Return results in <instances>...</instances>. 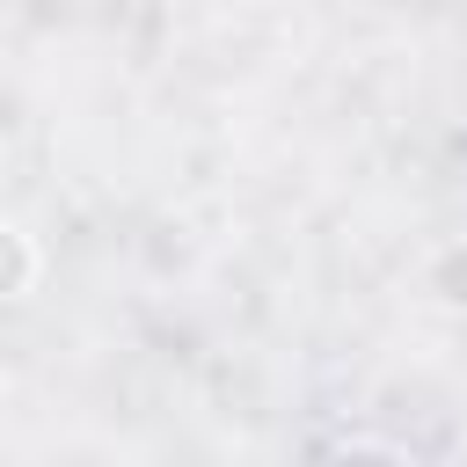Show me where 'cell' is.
Here are the masks:
<instances>
[{
  "instance_id": "obj_2",
  "label": "cell",
  "mask_w": 467,
  "mask_h": 467,
  "mask_svg": "<svg viewBox=\"0 0 467 467\" xmlns=\"http://www.w3.org/2000/svg\"><path fill=\"white\" fill-rule=\"evenodd\" d=\"M0 248H7L0 292H7V299H29V292H36V234H29L22 219H7V226H0Z\"/></svg>"
},
{
  "instance_id": "obj_1",
  "label": "cell",
  "mask_w": 467,
  "mask_h": 467,
  "mask_svg": "<svg viewBox=\"0 0 467 467\" xmlns=\"http://www.w3.org/2000/svg\"><path fill=\"white\" fill-rule=\"evenodd\" d=\"M416 285H423V299H431L438 314H452V321H467V234H452V241H438V248L423 255V270H416Z\"/></svg>"
}]
</instances>
